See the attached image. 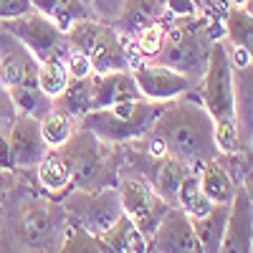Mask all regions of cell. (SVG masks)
Returning a JSON list of instances; mask_svg holds the SVG:
<instances>
[{
	"mask_svg": "<svg viewBox=\"0 0 253 253\" xmlns=\"http://www.w3.org/2000/svg\"><path fill=\"white\" fill-rule=\"evenodd\" d=\"M99 243H101L104 251H114V253H144V251H150V238H147L124 213L114 220L112 228H107L99 236Z\"/></svg>",
	"mask_w": 253,
	"mask_h": 253,
	"instance_id": "17",
	"label": "cell"
},
{
	"mask_svg": "<svg viewBox=\"0 0 253 253\" xmlns=\"http://www.w3.org/2000/svg\"><path fill=\"white\" fill-rule=\"evenodd\" d=\"M150 251L160 253H198V238L193 230V220L182 208L170 205L160 218L157 228L150 236Z\"/></svg>",
	"mask_w": 253,
	"mask_h": 253,
	"instance_id": "11",
	"label": "cell"
},
{
	"mask_svg": "<svg viewBox=\"0 0 253 253\" xmlns=\"http://www.w3.org/2000/svg\"><path fill=\"white\" fill-rule=\"evenodd\" d=\"M165 8L172 18H195V15H200L198 0H165Z\"/></svg>",
	"mask_w": 253,
	"mask_h": 253,
	"instance_id": "32",
	"label": "cell"
},
{
	"mask_svg": "<svg viewBox=\"0 0 253 253\" xmlns=\"http://www.w3.org/2000/svg\"><path fill=\"white\" fill-rule=\"evenodd\" d=\"M213 126L215 119L203 107V101L182 94L172 101H165L155 119L152 134L165 142L167 155L177 157L187 167H200L205 160L218 157Z\"/></svg>",
	"mask_w": 253,
	"mask_h": 253,
	"instance_id": "1",
	"label": "cell"
},
{
	"mask_svg": "<svg viewBox=\"0 0 253 253\" xmlns=\"http://www.w3.org/2000/svg\"><path fill=\"white\" fill-rule=\"evenodd\" d=\"M213 137H215L218 155L233 157V155L243 152V142H241V122H238V119H215Z\"/></svg>",
	"mask_w": 253,
	"mask_h": 253,
	"instance_id": "29",
	"label": "cell"
},
{
	"mask_svg": "<svg viewBox=\"0 0 253 253\" xmlns=\"http://www.w3.org/2000/svg\"><path fill=\"white\" fill-rule=\"evenodd\" d=\"M198 182H200V190L205 193V198L213 203V205H228L236 195V180L230 175L225 167L220 165V157H213V160H205L198 170Z\"/></svg>",
	"mask_w": 253,
	"mask_h": 253,
	"instance_id": "15",
	"label": "cell"
},
{
	"mask_svg": "<svg viewBox=\"0 0 253 253\" xmlns=\"http://www.w3.org/2000/svg\"><path fill=\"white\" fill-rule=\"evenodd\" d=\"M165 18H167L165 0H122L117 31H122L126 36H137L142 28H147L155 20L165 23Z\"/></svg>",
	"mask_w": 253,
	"mask_h": 253,
	"instance_id": "16",
	"label": "cell"
},
{
	"mask_svg": "<svg viewBox=\"0 0 253 253\" xmlns=\"http://www.w3.org/2000/svg\"><path fill=\"white\" fill-rule=\"evenodd\" d=\"M28 10H33L28 0H0V20L23 15V13H28Z\"/></svg>",
	"mask_w": 253,
	"mask_h": 253,
	"instance_id": "34",
	"label": "cell"
},
{
	"mask_svg": "<svg viewBox=\"0 0 253 253\" xmlns=\"http://www.w3.org/2000/svg\"><path fill=\"white\" fill-rule=\"evenodd\" d=\"M223 38L230 46H253V15L251 8L228 5V15L223 20Z\"/></svg>",
	"mask_w": 253,
	"mask_h": 253,
	"instance_id": "26",
	"label": "cell"
},
{
	"mask_svg": "<svg viewBox=\"0 0 253 253\" xmlns=\"http://www.w3.org/2000/svg\"><path fill=\"white\" fill-rule=\"evenodd\" d=\"M230 5H241V8H251V0H228Z\"/></svg>",
	"mask_w": 253,
	"mask_h": 253,
	"instance_id": "38",
	"label": "cell"
},
{
	"mask_svg": "<svg viewBox=\"0 0 253 253\" xmlns=\"http://www.w3.org/2000/svg\"><path fill=\"white\" fill-rule=\"evenodd\" d=\"M228 61H230V66H233L236 71L251 69V63H253V51L246 48V46H228Z\"/></svg>",
	"mask_w": 253,
	"mask_h": 253,
	"instance_id": "33",
	"label": "cell"
},
{
	"mask_svg": "<svg viewBox=\"0 0 253 253\" xmlns=\"http://www.w3.org/2000/svg\"><path fill=\"white\" fill-rule=\"evenodd\" d=\"M198 5H200V8H205V5H208V0H198Z\"/></svg>",
	"mask_w": 253,
	"mask_h": 253,
	"instance_id": "39",
	"label": "cell"
},
{
	"mask_svg": "<svg viewBox=\"0 0 253 253\" xmlns=\"http://www.w3.org/2000/svg\"><path fill=\"white\" fill-rule=\"evenodd\" d=\"M91 89H94V109L112 107V104L126 99H139V89L129 69L91 74Z\"/></svg>",
	"mask_w": 253,
	"mask_h": 253,
	"instance_id": "14",
	"label": "cell"
},
{
	"mask_svg": "<svg viewBox=\"0 0 253 253\" xmlns=\"http://www.w3.org/2000/svg\"><path fill=\"white\" fill-rule=\"evenodd\" d=\"M8 96H10L15 114H26L36 119H41L53 107V99H48L41 91L38 84H15V86H8Z\"/></svg>",
	"mask_w": 253,
	"mask_h": 253,
	"instance_id": "24",
	"label": "cell"
},
{
	"mask_svg": "<svg viewBox=\"0 0 253 253\" xmlns=\"http://www.w3.org/2000/svg\"><path fill=\"white\" fill-rule=\"evenodd\" d=\"M134 38V46H137V51L150 61V58H155L157 56V51L162 48V41H165V23L162 20H155V23H150L147 28H142L137 36H132Z\"/></svg>",
	"mask_w": 253,
	"mask_h": 253,
	"instance_id": "30",
	"label": "cell"
},
{
	"mask_svg": "<svg viewBox=\"0 0 253 253\" xmlns=\"http://www.w3.org/2000/svg\"><path fill=\"white\" fill-rule=\"evenodd\" d=\"M33 170H36L38 182L46 190L48 198H61L71 187V167L56 147H48Z\"/></svg>",
	"mask_w": 253,
	"mask_h": 253,
	"instance_id": "18",
	"label": "cell"
},
{
	"mask_svg": "<svg viewBox=\"0 0 253 253\" xmlns=\"http://www.w3.org/2000/svg\"><path fill=\"white\" fill-rule=\"evenodd\" d=\"M53 107L63 109L66 114H71L74 119L84 117L86 112L94 109V89H91V76L84 79H69L66 89L58 99H53Z\"/></svg>",
	"mask_w": 253,
	"mask_h": 253,
	"instance_id": "23",
	"label": "cell"
},
{
	"mask_svg": "<svg viewBox=\"0 0 253 253\" xmlns=\"http://www.w3.org/2000/svg\"><path fill=\"white\" fill-rule=\"evenodd\" d=\"M13 117H15V109H13V104H10L8 89L0 84V132L8 129V124L13 122Z\"/></svg>",
	"mask_w": 253,
	"mask_h": 253,
	"instance_id": "35",
	"label": "cell"
},
{
	"mask_svg": "<svg viewBox=\"0 0 253 253\" xmlns=\"http://www.w3.org/2000/svg\"><path fill=\"white\" fill-rule=\"evenodd\" d=\"M175 203H177V208L185 210L190 218H200V215H205L208 210L213 208V203H210L205 198V193L200 190V182H198V172L195 170H187L185 177L180 180Z\"/></svg>",
	"mask_w": 253,
	"mask_h": 253,
	"instance_id": "25",
	"label": "cell"
},
{
	"mask_svg": "<svg viewBox=\"0 0 253 253\" xmlns=\"http://www.w3.org/2000/svg\"><path fill=\"white\" fill-rule=\"evenodd\" d=\"M8 144H10V155H13V167L18 172L33 170L38 160L43 157L48 150L43 134H41V119L26 117V114H15L13 122L8 124Z\"/></svg>",
	"mask_w": 253,
	"mask_h": 253,
	"instance_id": "12",
	"label": "cell"
},
{
	"mask_svg": "<svg viewBox=\"0 0 253 253\" xmlns=\"http://www.w3.org/2000/svg\"><path fill=\"white\" fill-rule=\"evenodd\" d=\"M220 251H251V190L238 187L228 208Z\"/></svg>",
	"mask_w": 253,
	"mask_h": 253,
	"instance_id": "13",
	"label": "cell"
},
{
	"mask_svg": "<svg viewBox=\"0 0 253 253\" xmlns=\"http://www.w3.org/2000/svg\"><path fill=\"white\" fill-rule=\"evenodd\" d=\"M38 89L43 91L48 99H58L69 84V69H66V58H48L38 63Z\"/></svg>",
	"mask_w": 253,
	"mask_h": 253,
	"instance_id": "28",
	"label": "cell"
},
{
	"mask_svg": "<svg viewBox=\"0 0 253 253\" xmlns=\"http://www.w3.org/2000/svg\"><path fill=\"white\" fill-rule=\"evenodd\" d=\"M198 94L203 107L213 119H238L236 107V71L228 61V41L215 38L210 43L208 66L198 81Z\"/></svg>",
	"mask_w": 253,
	"mask_h": 253,
	"instance_id": "5",
	"label": "cell"
},
{
	"mask_svg": "<svg viewBox=\"0 0 253 253\" xmlns=\"http://www.w3.org/2000/svg\"><path fill=\"white\" fill-rule=\"evenodd\" d=\"M228 208H230V203L228 205H213L205 215L190 218L193 220V230H195L200 251H210V253L220 251L223 233H225V220H228Z\"/></svg>",
	"mask_w": 253,
	"mask_h": 253,
	"instance_id": "20",
	"label": "cell"
},
{
	"mask_svg": "<svg viewBox=\"0 0 253 253\" xmlns=\"http://www.w3.org/2000/svg\"><path fill=\"white\" fill-rule=\"evenodd\" d=\"M76 126H79V122L58 107H51L41 117V134H43L46 147H61L76 132Z\"/></svg>",
	"mask_w": 253,
	"mask_h": 253,
	"instance_id": "27",
	"label": "cell"
},
{
	"mask_svg": "<svg viewBox=\"0 0 253 253\" xmlns=\"http://www.w3.org/2000/svg\"><path fill=\"white\" fill-rule=\"evenodd\" d=\"M0 167L5 170H15L13 167V155H10V144H8V134L0 132ZM18 172V170H15Z\"/></svg>",
	"mask_w": 253,
	"mask_h": 253,
	"instance_id": "37",
	"label": "cell"
},
{
	"mask_svg": "<svg viewBox=\"0 0 253 253\" xmlns=\"http://www.w3.org/2000/svg\"><path fill=\"white\" fill-rule=\"evenodd\" d=\"M117 193H119V203H122V213L150 238L152 230L160 223V218L165 215V210L170 208V203L157 195V190L144 175L122 177L117 185Z\"/></svg>",
	"mask_w": 253,
	"mask_h": 253,
	"instance_id": "9",
	"label": "cell"
},
{
	"mask_svg": "<svg viewBox=\"0 0 253 253\" xmlns=\"http://www.w3.org/2000/svg\"><path fill=\"white\" fill-rule=\"evenodd\" d=\"M61 208H63V213H66L69 223L79 225L81 230H86L94 238H99L107 228H112L114 220L122 215L119 193L112 185L96 187V190L69 187L66 193H63Z\"/></svg>",
	"mask_w": 253,
	"mask_h": 253,
	"instance_id": "6",
	"label": "cell"
},
{
	"mask_svg": "<svg viewBox=\"0 0 253 253\" xmlns=\"http://www.w3.org/2000/svg\"><path fill=\"white\" fill-rule=\"evenodd\" d=\"M36 74H38V61L20 43L15 48L0 51V84L5 89L15 86V84H38Z\"/></svg>",
	"mask_w": 253,
	"mask_h": 253,
	"instance_id": "19",
	"label": "cell"
},
{
	"mask_svg": "<svg viewBox=\"0 0 253 253\" xmlns=\"http://www.w3.org/2000/svg\"><path fill=\"white\" fill-rule=\"evenodd\" d=\"M132 76H134V84L139 89V96L142 99H150V101H172L182 94H190L198 81L190 79L175 69H167V66H160V63H152V61H144L142 66L132 69Z\"/></svg>",
	"mask_w": 253,
	"mask_h": 253,
	"instance_id": "10",
	"label": "cell"
},
{
	"mask_svg": "<svg viewBox=\"0 0 253 253\" xmlns=\"http://www.w3.org/2000/svg\"><path fill=\"white\" fill-rule=\"evenodd\" d=\"M31 8L48 15L53 23L66 33V28L81 18H91V10L84 0H28Z\"/></svg>",
	"mask_w": 253,
	"mask_h": 253,
	"instance_id": "22",
	"label": "cell"
},
{
	"mask_svg": "<svg viewBox=\"0 0 253 253\" xmlns=\"http://www.w3.org/2000/svg\"><path fill=\"white\" fill-rule=\"evenodd\" d=\"M66 41L71 48H79L81 53L89 56L94 74L129 69L126 51L122 46L119 31L114 26L99 23L94 18H81L66 28Z\"/></svg>",
	"mask_w": 253,
	"mask_h": 253,
	"instance_id": "7",
	"label": "cell"
},
{
	"mask_svg": "<svg viewBox=\"0 0 253 253\" xmlns=\"http://www.w3.org/2000/svg\"><path fill=\"white\" fill-rule=\"evenodd\" d=\"M155 172H152V180L147 177L152 182V187L157 190V195L162 200H167L170 205H177L175 198H177V185L180 180L185 177V172L190 170V167L185 162H180L177 157L172 155H165V157H155Z\"/></svg>",
	"mask_w": 253,
	"mask_h": 253,
	"instance_id": "21",
	"label": "cell"
},
{
	"mask_svg": "<svg viewBox=\"0 0 253 253\" xmlns=\"http://www.w3.org/2000/svg\"><path fill=\"white\" fill-rule=\"evenodd\" d=\"M66 213L56 198H20L10 213L13 251H61Z\"/></svg>",
	"mask_w": 253,
	"mask_h": 253,
	"instance_id": "2",
	"label": "cell"
},
{
	"mask_svg": "<svg viewBox=\"0 0 253 253\" xmlns=\"http://www.w3.org/2000/svg\"><path fill=\"white\" fill-rule=\"evenodd\" d=\"M66 69H69V79H84V76H91V61L86 53H81L79 48H69L66 53Z\"/></svg>",
	"mask_w": 253,
	"mask_h": 253,
	"instance_id": "31",
	"label": "cell"
},
{
	"mask_svg": "<svg viewBox=\"0 0 253 253\" xmlns=\"http://www.w3.org/2000/svg\"><path fill=\"white\" fill-rule=\"evenodd\" d=\"M56 150L71 167V187H107L112 180L109 142L99 139L94 132L76 126V132Z\"/></svg>",
	"mask_w": 253,
	"mask_h": 253,
	"instance_id": "4",
	"label": "cell"
},
{
	"mask_svg": "<svg viewBox=\"0 0 253 253\" xmlns=\"http://www.w3.org/2000/svg\"><path fill=\"white\" fill-rule=\"evenodd\" d=\"M3 31L15 38L38 63L48 58H66L69 53V41L53 20L38 10H28L23 15H15L8 20H0Z\"/></svg>",
	"mask_w": 253,
	"mask_h": 253,
	"instance_id": "8",
	"label": "cell"
},
{
	"mask_svg": "<svg viewBox=\"0 0 253 253\" xmlns=\"http://www.w3.org/2000/svg\"><path fill=\"white\" fill-rule=\"evenodd\" d=\"M15 185H18V172H15V170H5V167H0V198H3L5 193H10Z\"/></svg>",
	"mask_w": 253,
	"mask_h": 253,
	"instance_id": "36",
	"label": "cell"
},
{
	"mask_svg": "<svg viewBox=\"0 0 253 253\" xmlns=\"http://www.w3.org/2000/svg\"><path fill=\"white\" fill-rule=\"evenodd\" d=\"M162 107H165L162 101H150L139 96V99L117 101L112 107L91 109L84 117H79L76 122L81 129L94 132L104 142L124 144V142H134L150 134Z\"/></svg>",
	"mask_w": 253,
	"mask_h": 253,
	"instance_id": "3",
	"label": "cell"
}]
</instances>
